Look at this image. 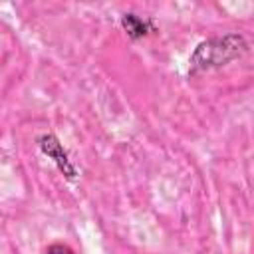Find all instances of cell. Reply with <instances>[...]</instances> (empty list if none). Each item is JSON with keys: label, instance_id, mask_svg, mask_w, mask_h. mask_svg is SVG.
<instances>
[{"label": "cell", "instance_id": "1", "mask_svg": "<svg viewBox=\"0 0 254 254\" xmlns=\"http://www.w3.org/2000/svg\"><path fill=\"white\" fill-rule=\"evenodd\" d=\"M250 50L248 40L238 32L210 36L194 46L189 56V75H202L240 60Z\"/></svg>", "mask_w": 254, "mask_h": 254}, {"label": "cell", "instance_id": "4", "mask_svg": "<svg viewBox=\"0 0 254 254\" xmlns=\"http://www.w3.org/2000/svg\"><path fill=\"white\" fill-rule=\"evenodd\" d=\"M44 254H75V250L65 242H52L46 246Z\"/></svg>", "mask_w": 254, "mask_h": 254}, {"label": "cell", "instance_id": "3", "mask_svg": "<svg viewBox=\"0 0 254 254\" xmlns=\"http://www.w3.org/2000/svg\"><path fill=\"white\" fill-rule=\"evenodd\" d=\"M119 26L121 30L127 34L129 40L137 42V40H143L147 36H153L159 28H157V22L149 16H141V14H135V12H125L121 14L119 18Z\"/></svg>", "mask_w": 254, "mask_h": 254}, {"label": "cell", "instance_id": "2", "mask_svg": "<svg viewBox=\"0 0 254 254\" xmlns=\"http://www.w3.org/2000/svg\"><path fill=\"white\" fill-rule=\"evenodd\" d=\"M38 149L42 151V155H46L56 165V169L64 175V179H67V181H75L77 179V167H75V163L71 161L67 149L62 145V141L54 133L40 135L38 137Z\"/></svg>", "mask_w": 254, "mask_h": 254}]
</instances>
